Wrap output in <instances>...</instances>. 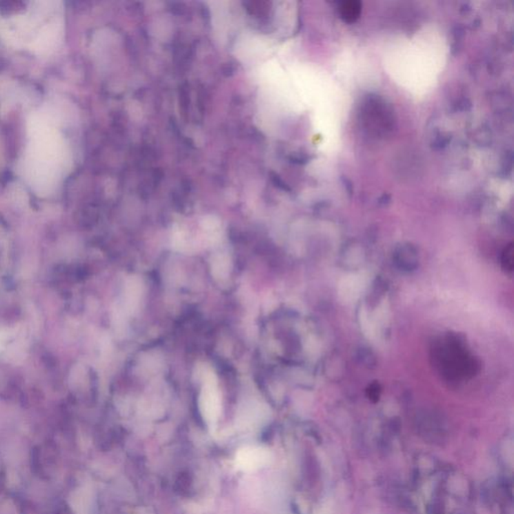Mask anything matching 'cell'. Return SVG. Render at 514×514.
Here are the masks:
<instances>
[{"label":"cell","mask_w":514,"mask_h":514,"mask_svg":"<svg viewBox=\"0 0 514 514\" xmlns=\"http://www.w3.org/2000/svg\"><path fill=\"white\" fill-rule=\"evenodd\" d=\"M32 143L28 152V171L34 185L48 190L55 184L65 160V148L52 123L43 118L32 121Z\"/></svg>","instance_id":"1"},{"label":"cell","mask_w":514,"mask_h":514,"mask_svg":"<svg viewBox=\"0 0 514 514\" xmlns=\"http://www.w3.org/2000/svg\"><path fill=\"white\" fill-rule=\"evenodd\" d=\"M431 359L439 374L451 383L468 381L480 369V362L469 352L465 339L457 334H447L434 342Z\"/></svg>","instance_id":"2"},{"label":"cell","mask_w":514,"mask_h":514,"mask_svg":"<svg viewBox=\"0 0 514 514\" xmlns=\"http://www.w3.org/2000/svg\"><path fill=\"white\" fill-rule=\"evenodd\" d=\"M270 454L262 448H244L238 453L237 464L244 470H255L268 464Z\"/></svg>","instance_id":"3"},{"label":"cell","mask_w":514,"mask_h":514,"mask_svg":"<svg viewBox=\"0 0 514 514\" xmlns=\"http://www.w3.org/2000/svg\"><path fill=\"white\" fill-rule=\"evenodd\" d=\"M393 260L400 270L411 273L418 268V250L412 244H401L395 249Z\"/></svg>","instance_id":"4"},{"label":"cell","mask_w":514,"mask_h":514,"mask_svg":"<svg viewBox=\"0 0 514 514\" xmlns=\"http://www.w3.org/2000/svg\"><path fill=\"white\" fill-rule=\"evenodd\" d=\"M361 13V4L359 2L350 1L345 2L341 6V15L346 21L352 23L356 21Z\"/></svg>","instance_id":"5"},{"label":"cell","mask_w":514,"mask_h":514,"mask_svg":"<svg viewBox=\"0 0 514 514\" xmlns=\"http://www.w3.org/2000/svg\"><path fill=\"white\" fill-rule=\"evenodd\" d=\"M500 264H502L503 270L506 271V273H513L514 268L513 244H508L503 249L502 257H500Z\"/></svg>","instance_id":"6"},{"label":"cell","mask_w":514,"mask_h":514,"mask_svg":"<svg viewBox=\"0 0 514 514\" xmlns=\"http://www.w3.org/2000/svg\"><path fill=\"white\" fill-rule=\"evenodd\" d=\"M379 386L380 385L377 383L372 384V385L370 386L368 392H369V396L370 398H378L379 393H380V387H379Z\"/></svg>","instance_id":"7"}]
</instances>
